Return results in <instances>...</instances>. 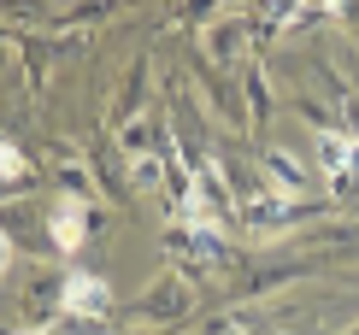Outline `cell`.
<instances>
[{
  "label": "cell",
  "instance_id": "2",
  "mask_svg": "<svg viewBox=\"0 0 359 335\" xmlns=\"http://www.w3.org/2000/svg\"><path fill=\"white\" fill-rule=\"evenodd\" d=\"M107 282H100V277H71L65 282V294H59V306H65V312H77V317H95V312H107Z\"/></svg>",
  "mask_w": 359,
  "mask_h": 335
},
{
  "label": "cell",
  "instance_id": "1",
  "mask_svg": "<svg viewBox=\"0 0 359 335\" xmlns=\"http://www.w3.org/2000/svg\"><path fill=\"white\" fill-rule=\"evenodd\" d=\"M318 165H324V177H330V182L359 177V135L324 130V135H318Z\"/></svg>",
  "mask_w": 359,
  "mask_h": 335
},
{
  "label": "cell",
  "instance_id": "4",
  "mask_svg": "<svg viewBox=\"0 0 359 335\" xmlns=\"http://www.w3.org/2000/svg\"><path fill=\"white\" fill-rule=\"evenodd\" d=\"M0 165H6V177H24V153L18 147H0Z\"/></svg>",
  "mask_w": 359,
  "mask_h": 335
},
{
  "label": "cell",
  "instance_id": "3",
  "mask_svg": "<svg viewBox=\"0 0 359 335\" xmlns=\"http://www.w3.org/2000/svg\"><path fill=\"white\" fill-rule=\"evenodd\" d=\"M53 241H59L65 253L83 247V206H77V200H65V206L53 212Z\"/></svg>",
  "mask_w": 359,
  "mask_h": 335
}]
</instances>
